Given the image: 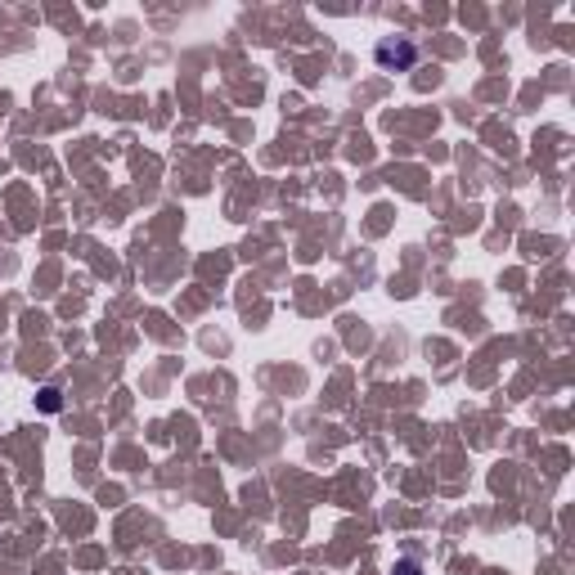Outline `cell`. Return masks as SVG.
<instances>
[{"label": "cell", "mask_w": 575, "mask_h": 575, "mask_svg": "<svg viewBox=\"0 0 575 575\" xmlns=\"http://www.w3.org/2000/svg\"><path fill=\"white\" fill-rule=\"evenodd\" d=\"M374 59H378V67H387V72H409V67L418 63V45H414L409 36H382V41L374 45Z\"/></svg>", "instance_id": "1"}, {"label": "cell", "mask_w": 575, "mask_h": 575, "mask_svg": "<svg viewBox=\"0 0 575 575\" xmlns=\"http://www.w3.org/2000/svg\"><path fill=\"white\" fill-rule=\"evenodd\" d=\"M391 575H422V566H418V562H414V557H400V562H396V571H391Z\"/></svg>", "instance_id": "3"}, {"label": "cell", "mask_w": 575, "mask_h": 575, "mask_svg": "<svg viewBox=\"0 0 575 575\" xmlns=\"http://www.w3.org/2000/svg\"><path fill=\"white\" fill-rule=\"evenodd\" d=\"M36 409H41V414H59V409H63V396H59V387H41V396H36Z\"/></svg>", "instance_id": "2"}]
</instances>
